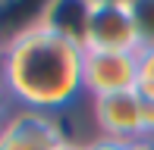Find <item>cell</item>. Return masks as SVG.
<instances>
[{"label":"cell","instance_id":"6da1fadb","mask_svg":"<svg viewBox=\"0 0 154 150\" xmlns=\"http://www.w3.org/2000/svg\"><path fill=\"white\" fill-rule=\"evenodd\" d=\"M85 47L47 25H35L0 47V78L19 110L66 116L88 103L82 81Z\"/></svg>","mask_w":154,"mask_h":150},{"label":"cell","instance_id":"7a4b0ae2","mask_svg":"<svg viewBox=\"0 0 154 150\" xmlns=\"http://www.w3.org/2000/svg\"><path fill=\"white\" fill-rule=\"evenodd\" d=\"M63 141H69V128L51 113L16 106L0 125V150H57Z\"/></svg>","mask_w":154,"mask_h":150},{"label":"cell","instance_id":"3957f363","mask_svg":"<svg viewBox=\"0 0 154 150\" xmlns=\"http://www.w3.org/2000/svg\"><path fill=\"white\" fill-rule=\"evenodd\" d=\"M88 119H91V134H101V138H113L123 144L145 138L142 97L135 91L91 97L88 100Z\"/></svg>","mask_w":154,"mask_h":150},{"label":"cell","instance_id":"277c9868","mask_svg":"<svg viewBox=\"0 0 154 150\" xmlns=\"http://www.w3.org/2000/svg\"><path fill=\"white\" fill-rule=\"evenodd\" d=\"M138 75V53H110V50H85L82 59V81L85 94L104 97V94L135 91Z\"/></svg>","mask_w":154,"mask_h":150},{"label":"cell","instance_id":"5b68a950","mask_svg":"<svg viewBox=\"0 0 154 150\" xmlns=\"http://www.w3.org/2000/svg\"><path fill=\"white\" fill-rule=\"evenodd\" d=\"M85 50H110V53H138V31L132 22L129 3H110V6H91L85 28Z\"/></svg>","mask_w":154,"mask_h":150},{"label":"cell","instance_id":"8992f818","mask_svg":"<svg viewBox=\"0 0 154 150\" xmlns=\"http://www.w3.org/2000/svg\"><path fill=\"white\" fill-rule=\"evenodd\" d=\"M54 0H0V44L44 22Z\"/></svg>","mask_w":154,"mask_h":150},{"label":"cell","instance_id":"52a82bcc","mask_svg":"<svg viewBox=\"0 0 154 150\" xmlns=\"http://www.w3.org/2000/svg\"><path fill=\"white\" fill-rule=\"evenodd\" d=\"M88 16H91V3L88 0H54L41 25H47L57 35L72 38L82 44L85 41V28H88Z\"/></svg>","mask_w":154,"mask_h":150},{"label":"cell","instance_id":"ba28073f","mask_svg":"<svg viewBox=\"0 0 154 150\" xmlns=\"http://www.w3.org/2000/svg\"><path fill=\"white\" fill-rule=\"evenodd\" d=\"M129 13H132V22H135V31H138V44L154 47V0H129Z\"/></svg>","mask_w":154,"mask_h":150},{"label":"cell","instance_id":"9c48e42d","mask_svg":"<svg viewBox=\"0 0 154 150\" xmlns=\"http://www.w3.org/2000/svg\"><path fill=\"white\" fill-rule=\"evenodd\" d=\"M135 94L145 100V103H154V47H142V50H138Z\"/></svg>","mask_w":154,"mask_h":150},{"label":"cell","instance_id":"30bf717a","mask_svg":"<svg viewBox=\"0 0 154 150\" xmlns=\"http://www.w3.org/2000/svg\"><path fill=\"white\" fill-rule=\"evenodd\" d=\"M82 150H126V144H123V141H113V138L91 134V138L82 141Z\"/></svg>","mask_w":154,"mask_h":150},{"label":"cell","instance_id":"8fae6325","mask_svg":"<svg viewBox=\"0 0 154 150\" xmlns=\"http://www.w3.org/2000/svg\"><path fill=\"white\" fill-rule=\"evenodd\" d=\"M16 110V103H13V97H10V91H6V85H3V78H0V125H3L6 119H10V113Z\"/></svg>","mask_w":154,"mask_h":150},{"label":"cell","instance_id":"7c38bea8","mask_svg":"<svg viewBox=\"0 0 154 150\" xmlns=\"http://www.w3.org/2000/svg\"><path fill=\"white\" fill-rule=\"evenodd\" d=\"M142 119H145V138H154V103L142 100Z\"/></svg>","mask_w":154,"mask_h":150},{"label":"cell","instance_id":"4fadbf2b","mask_svg":"<svg viewBox=\"0 0 154 150\" xmlns=\"http://www.w3.org/2000/svg\"><path fill=\"white\" fill-rule=\"evenodd\" d=\"M57 150H82V141H72V138H69V141H63Z\"/></svg>","mask_w":154,"mask_h":150},{"label":"cell","instance_id":"5bb4252c","mask_svg":"<svg viewBox=\"0 0 154 150\" xmlns=\"http://www.w3.org/2000/svg\"><path fill=\"white\" fill-rule=\"evenodd\" d=\"M91 6H110V3H129V0H88Z\"/></svg>","mask_w":154,"mask_h":150},{"label":"cell","instance_id":"9a60e30c","mask_svg":"<svg viewBox=\"0 0 154 150\" xmlns=\"http://www.w3.org/2000/svg\"><path fill=\"white\" fill-rule=\"evenodd\" d=\"M0 47H3V44H0Z\"/></svg>","mask_w":154,"mask_h":150}]
</instances>
